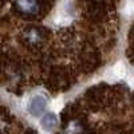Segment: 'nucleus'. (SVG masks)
I'll return each mask as SVG.
<instances>
[{
  "instance_id": "f257e3e1",
  "label": "nucleus",
  "mask_w": 134,
  "mask_h": 134,
  "mask_svg": "<svg viewBox=\"0 0 134 134\" xmlns=\"http://www.w3.org/2000/svg\"><path fill=\"white\" fill-rule=\"evenodd\" d=\"M46 107H47L46 98L42 97V95H36V97H34L31 99V102L28 105V111H30L32 115L38 117V115H40L43 113L44 110H46Z\"/></svg>"
},
{
  "instance_id": "f03ea898",
  "label": "nucleus",
  "mask_w": 134,
  "mask_h": 134,
  "mask_svg": "<svg viewBox=\"0 0 134 134\" xmlns=\"http://www.w3.org/2000/svg\"><path fill=\"white\" fill-rule=\"evenodd\" d=\"M16 7L23 14H36L39 11V4L36 0H16Z\"/></svg>"
},
{
  "instance_id": "7ed1b4c3",
  "label": "nucleus",
  "mask_w": 134,
  "mask_h": 134,
  "mask_svg": "<svg viewBox=\"0 0 134 134\" xmlns=\"http://www.w3.org/2000/svg\"><path fill=\"white\" fill-rule=\"evenodd\" d=\"M40 125H42V127H43L44 130L51 131V130H54L55 127H57V125H58V118H57V115L52 114V113H47L46 115H43V118H42V121H40Z\"/></svg>"
}]
</instances>
